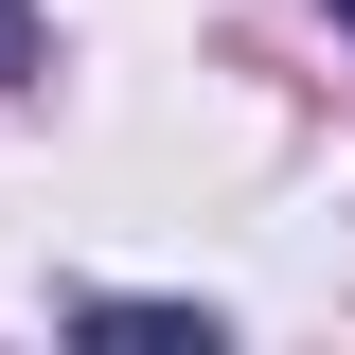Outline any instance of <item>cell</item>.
Wrapping results in <instances>:
<instances>
[{
	"mask_svg": "<svg viewBox=\"0 0 355 355\" xmlns=\"http://www.w3.org/2000/svg\"><path fill=\"white\" fill-rule=\"evenodd\" d=\"M338 18H355V0H338Z\"/></svg>",
	"mask_w": 355,
	"mask_h": 355,
	"instance_id": "7a4b0ae2",
	"label": "cell"
},
{
	"mask_svg": "<svg viewBox=\"0 0 355 355\" xmlns=\"http://www.w3.org/2000/svg\"><path fill=\"white\" fill-rule=\"evenodd\" d=\"M18 53H36V0H0V71H18Z\"/></svg>",
	"mask_w": 355,
	"mask_h": 355,
	"instance_id": "6da1fadb",
	"label": "cell"
}]
</instances>
